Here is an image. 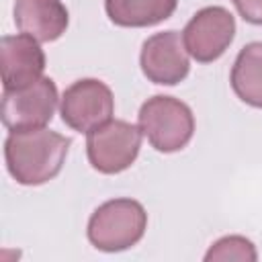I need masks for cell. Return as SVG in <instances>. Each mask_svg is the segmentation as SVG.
I'll return each mask as SVG.
<instances>
[{"label": "cell", "mask_w": 262, "mask_h": 262, "mask_svg": "<svg viewBox=\"0 0 262 262\" xmlns=\"http://www.w3.org/2000/svg\"><path fill=\"white\" fill-rule=\"evenodd\" d=\"M70 139L47 129H16L4 141L10 176L25 186H39L55 178L66 162Z\"/></svg>", "instance_id": "1"}, {"label": "cell", "mask_w": 262, "mask_h": 262, "mask_svg": "<svg viewBox=\"0 0 262 262\" xmlns=\"http://www.w3.org/2000/svg\"><path fill=\"white\" fill-rule=\"evenodd\" d=\"M147 227V213L133 199L102 203L88 221V239L102 252H121L135 246Z\"/></svg>", "instance_id": "2"}, {"label": "cell", "mask_w": 262, "mask_h": 262, "mask_svg": "<svg viewBox=\"0 0 262 262\" xmlns=\"http://www.w3.org/2000/svg\"><path fill=\"white\" fill-rule=\"evenodd\" d=\"M139 129L162 154L182 149L194 133V117L188 104L174 96H151L139 108Z\"/></svg>", "instance_id": "3"}, {"label": "cell", "mask_w": 262, "mask_h": 262, "mask_svg": "<svg viewBox=\"0 0 262 262\" xmlns=\"http://www.w3.org/2000/svg\"><path fill=\"white\" fill-rule=\"evenodd\" d=\"M141 129L133 123L111 119L88 133L86 151L94 170L102 174H119L127 170L141 147Z\"/></svg>", "instance_id": "4"}, {"label": "cell", "mask_w": 262, "mask_h": 262, "mask_svg": "<svg viewBox=\"0 0 262 262\" xmlns=\"http://www.w3.org/2000/svg\"><path fill=\"white\" fill-rule=\"evenodd\" d=\"M57 100L55 82L45 76L23 90H4L0 106L2 123L10 131L45 127L53 119Z\"/></svg>", "instance_id": "5"}, {"label": "cell", "mask_w": 262, "mask_h": 262, "mask_svg": "<svg viewBox=\"0 0 262 262\" xmlns=\"http://www.w3.org/2000/svg\"><path fill=\"white\" fill-rule=\"evenodd\" d=\"M59 111L68 127L80 133H90L98 125L111 121L115 113V98L104 82L84 78L63 92Z\"/></svg>", "instance_id": "6"}, {"label": "cell", "mask_w": 262, "mask_h": 262, "mask_svg": "<svg viewBox=\"0 0 262 262\" xmlns=\"http://www.w3.org/2000/svg\"><path fill=\"white\" fill-rule=\"evenodd\" d=\"M235 35V18L223 6H207L199 10L182 31L184 47L190 57L201 63L219 59Z\"/></svg>", "instance_id": "7"}, {"label": "cell", "mask_w": 262, "mask_h": 262, "mask_svg": "<svg viewBox=\"0 0 262 262\" xmlns=\"http://www.w3.org/2000/svg\"><path fill=\"white\" fill-rule=\"evenodd\" d=\"M139 63L147 80L164 86H174L182 82L190 70L184 39L176 31L151 35L141 47Z\"/></svg>", "instance_id": "8"}, {"label": "cell", "mask_w": 262, "mask_h": 262, "mask_svg": "<svg viewBox=\"0 0 262 262\" xmlns=\"http://www.w3.org/2000/svg\"><path fill=\"white\" fill-rule=\"evenodd\" d=\"M45 53L27 33L6 35L0 41V76L4 90H23L43 78Z\"/></svg>", "instance_id": "9"}, {"label": "cell", "mask_w": 262, "mask_h": 262, "mask_svg": "<svg viewBox=\"0 0 262 262\" xmlns=\"http://www.w3.org/2000/svg\"><path fill=\"white\" fill-rule=\"evenodd\" d=\"M68 8L59 0H16V27L37 41H55L68 29Z\"/></svg>", "instance_id": "10"}, {"label": "cell", "mask_w": 262, "mask_h": 262, "mask_svg": "<svg viewBox=\"0 0 262 262\" xmlns=\"http://www.w3.org/2000/svg\"><path fill=\"white\" fill-rule=\"evenodd\" d=\"M231 88L239 100L262 108V43H248L231 68Z\"/></svg>", "instance_id": "11"}, {"label": "cell", "mask_w": 262, "mask_h": 262, "mask_svg": "<svg viewBox=\"0 0 262 262\" xmlns=\"http://www.w3.org/2000/svg\"><path fill=\"white\" fill-rule=\"evenodd\" d=\"M178 0H104L108 18L119 27H151L176 10Z\"/></svg>", "instance_id": "12"}, {"label": "cell", "mask_w": 262, "mask_h": 262, "mask_svg": "<svg viewBox=\"0 0 262 262\" xmlns=\"http://www.w3.org/2000/svg\"><path fill=\"white\" fill-rule=\"evenodd\" d=\"M258 258L256 248L242 235H227L217 239L205 254L207 262H254Z\"/></svg>", "instance_id": "13"}, {"label": "cell", "mask_w": 262, "mask_h": 262, "mask_svg": "<svg viewBox=\"0 0 262 262\" xmlns=\"http://www.w3.org/2000/svg\"><path fill=\"white\" fill-rule=\"evenodd\" d=\"M237 12L252 25H262V0H231Z\"/></svg>", "instance_id": "14"}]
</instances>
